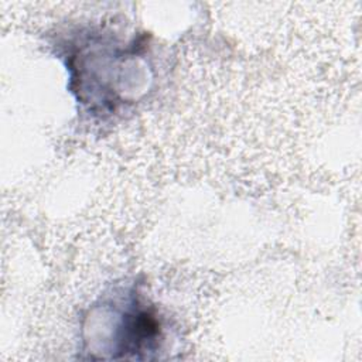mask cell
Returning <instances> with one entry per match:
<instances>
[{"label":"cell","mask_w":362,"mask_h":362,"mask_svg":"<svg viewBox=\"0 0 362 362\" xmlns=\"http://www.w3.org/2000/svg\"><path fill=\"white\" fill-rule=\"evenodd\" d=\"M110 318H103L112 325L113 348L110 351L123 352V356L137 352L154 351L163 337V325L156 308L143 301L140 296L130 294L124 300L120 297L107 303L102 308Z\"/></svg>","instance_id":"obj_1"}]
</instances>
